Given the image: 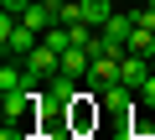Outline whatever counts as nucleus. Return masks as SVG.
<instances>
[{
    "label": "nucleus",
    "mask_w": 155,
    "mask_h": 140,
    "mask_svg": "<svg viewBox=\"0 0 155 140\" xmlns=\"http://www.w3.org/2000/svg\"><path fill=\"white\" fill-rule=\"evenodd\" d=\"M98 99H104V114H114V119H134L129 109H134V88L129 83H109V88H98Z\"/></svg>",
    "instance_id": "obj_1"
},
{
    "label": "nucleus",
    "mask_w": 155,
    "mask_h": 140,
    "mask_svg": "<svg viewBox=\"0 0 155 140\" xmlns=\"http://www.w3.org/2000/svg\"><path fill=\"white\" fill-rule=\"evenodd\" d=\"M78 94H83V78H72V73H52V83H47V99H52V109H67Z\"/></svg>",
    "instance_id": "obj_2"
},
{
    "label": "nucleus",
    "mask_w": 155,
    "mask_h": 140,
    "mask_svg": "<svg viewBox=\"0 0 155 140\" xmlns=\"http://www.w3.org/2000/svg\"><path fill=\"white\" fill-rule=\"evenodd\" d=\"M119 62L124 57H114V52H104V57H93V67H88V88H109V83H119Z\"/></svg>",
    "instance_id": "obj_3"
},
{
    "label": "nucleus",
    "mask_w": 155,
    "mask_h": 140,
    "mask_svg": "<svg viewBox=\"0 0 155 140\" xmlns=\"http://www.w3.org/2000/svg\"><path fill=\"white\" fill-rule=\"evenodd\" d=\"M150 78V57H140V52H124V62H119V83H129L134 94H140V83Z\"/></svg>",
    "instance_id": "obj_4"
},
{
    "label": "nucleus",
    "mask_w": 155,
    "mask_h": 140,
    "mask_svg": "<svg viewBox=\"0 0 155 140\" xmlns=\"http://www.w3.org/2000/svg\"><path fill=\"white\" fill-rule=\"evenodd\" d=\"M88 67H93V52H88V47H67V52H62V73L88 78Z\"/></svg>",
    "instance_id": "obj_5"
},
{
    "label": "nucleus",
    "mask_w": 155,
    "mask_h": 140,
    "mask_svg": "<svg viewBox=\"0 0 155 140\" xmlns=\"http://www.w3.org/2000/svg\"><path fill=\"white\" fill-rule=\"evenodd\" d=\"M109 16H114V0H83V21H88L93 31H104Z\"/></svg>",
    "instance_id": "obj_6"
},
{
    "label": "nucleus",
    "mask_w": 155,
    "mask_h": 140,
    "mask_svg": "<svg viewBox=\"0 0 155 140\" xmlns=\"http://www.w3.org/2000/svg\"><path fill=\"white\" fill-rule=\"evenodd\" d=\"M124 52H140V57H155V31L134 21V31H129V42H124Z\"/></svg>",
    "instance_id": "obj_7"
},
{
    "label": "nucleus",
    "mask_w": 155,
    "mask_h": 140,
    "mask_svg": "<svg viewBox=\"0 0 155 140\" xmlns=\"http://www.w3.org/2000/svg\"><path fill=\"white\" fill-rule=\"evenodd\" d=\"M26 88V67L21 62H5V67H0V94H21Z\"/></svg>",
    "instance_id": "obj_8"
},
{
    "label": "nucleus",
    "mask_w": 155,
    "mask_h": 140,
    "mask_svg": "<svg viewBox=\"0 0 155 140\" xmlns=\"http://www.w3.org/2000/svg\"><path fill=\"white\" fill-rule=\"evenodd\" d=\"M57 21L62 26H83V0H57Z\"/></svg>",
    "instance_id": "obj_9"
},
{
    "label": "nucleus",
    "mask_w": 155,
    "mask_h": 140,
    "mask_svg": "<svg viewBox=\"0 0 155 140\" xmlns=\"http://www.w3.org/2000/svg\"><path fill=\"white\" fill-rule=\"evenodd\" d=\"M134 21H140V26H150V31H155V0H145V5H140V11H134Z\"/></svg>",
    "instance_id": "obj_10"
},
{
    "label": "nucleus",
    "mask_w": 155,
    "mask_h": 140,
    "mask_svg": "<svg viewBox=\"0 0 155 140\" xmlns=\"http://www.w3.org/2000/svg\"><path fill=\"white\" fill-rule=\"evenodd\" d=\"M140 99H145V104H155V73H150L145 83H140Z\"/></svg>",
    "instance_id": "obj_11"
},
{
    "label": "nucleus",
    "mask_w": 155,
    "mask_h": 140,
    "mask_svg": "<svg viewBox=\"0 0 155 140\" xmlns=\"http://www.w3.org/2000/svg\"><path fill=\"white\" fill-rule=\"evenodd\" d=\"M26 5H31V0H0V11H11V16H21Z\"/></svg>",
    "instance_id": "obj_12"
},
{
    "label": "nucleus",
    "mask_w": 155,
    "mask_h": 140,
    "mask_svg": "<svg viewBox=\"0 0 155 140\" xmlns=\"http://www.w3.org/2000/svg\"><path fill=\"white\" fill-rule=\"evenodd\" d=\"M150 73H155V57H150Z\"/></svg>",
    "instance_id": "obj_13"
},
{
    "label": "nucleus",
    "mask_w": 155,
    "mask_h": 140,
    "mask_svg": "<svg viewBox=\"0 0 155 140\" xmlns=\"http://www.w3.org/2000/svg\"><path fill=\"white\" fill-rule=\"evenodd\" d=\"M72 140H88V135H72Z\"/></svg>",
    "instance_id": "obj_14"
},
{
    "label": "nucleus",
    "mask_w": 155,
    "mask_h": 140,
    "mask_svg": "<svg viewBox=\"0 0 155 140\" xmlns=\"http://www.w3.org/2000/svg\"><path fill=\"white\" fill-rule=\"evenodd\" d=\"M145 140H155V135H145Z\"/></svg>",
    "instance_id": "obj_15"
}]
</instances>
